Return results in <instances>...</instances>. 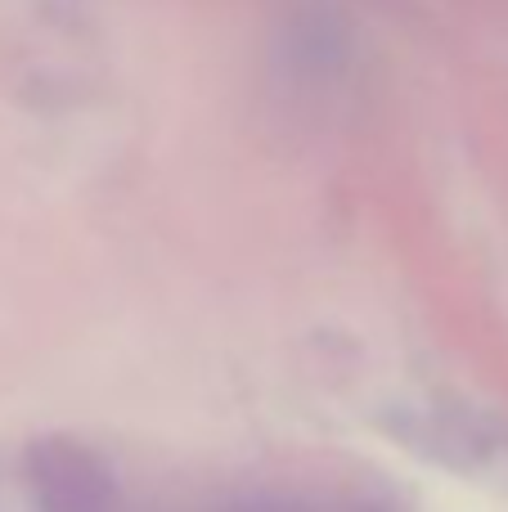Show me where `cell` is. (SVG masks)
Returning a JSON list of instances; mask_svg holds the SVG:
<instances>
[{
    "label": "cell",
    "instance_id": "6da1fadb",
    "mask_svg": "<svg viewBox=\"0 0 508 512\" xmlns=\"http://www.w3.org/2000/svg\"><path fill=\"white\" fill-rule=\"evenodd\" d=\"M41 512H113V481L90 450L72 441H41L27 459Z\"/></svg>",
    "mask_w": 508,
    "mask_h": 512
}]
</instances>
